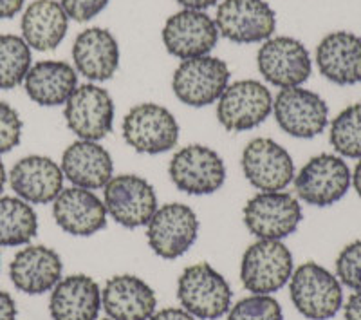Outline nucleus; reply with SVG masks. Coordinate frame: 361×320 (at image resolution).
Masks as SVG:
<instances>
[{
	"label": "nucleus",
	"mask_w": 361,
	"mask_h": 320,
	"mask_svg": "<svg viewBox=\"0 0 361 320\" xmlns=\"http://www.w3.org/2000/svg\"><path fill=\"white\" fill-rule=\"evenodd\" d=\"M353 185H354V190L357 192V196L361 197V160L357 161L356 169H354L353 172Z\"/></svg>",
	"instance_id": "obj_40"
},
{
	"label": "nucleus",
	"mask_w": 361,
	"mask_h": 320,
	"mask_svg": "<svg viewBox=\"0 0 361 320\" xmlns=\"http://www.w3.org/2000/svg\"><path fill=\"white\" fill-rule=\"evenodd\" d=\"M230 85V67L215 57L183 60L172 76L173 95L190 107H206L217 102Z\"/></svg>",
	"instance_id": "obj_8"
},
{
	"label": "nucleus",
	"mask_w": 361,
	"mask_h": 320,
	"mask_svg": "<svg viewBox=\"0 0 361 320\" xmlns=\"http://www.w3.org/2000/svg\"><path fill=\"white\" fill-rule=\"evenodd\" d=\"M102 306L111 320H148L156 313V293L135 275H116L102 290Z\"/></svg>",
	"instance_id": "obj_24"
},
{
	"label": "nucleus",
	"mask_w": 361,
	"mask_h": 320,
	"mask_svg": "<svg viewBox=\"0 0 361 320\" xmlns=\"http://www.w3.org/2000/svg\"><path fill=\"white\" fill-rule=\"evenodd\" d=\"M63 116L69 131L78 136V140L99 141L112 131L114 102L107 89L83 83L67 100Z\"/></svg>",
	"instance_id": "obj_14"
},
{
	"label": "nucleus",
	"mask_w": 361,
	"mask_h": 320,
	"mask_svg": "<svg viewBox=\"0 0 361 320\" xmlns=\"http://www.w3.org/2000/svg\"><path fill=\"white\" fill-rule=\"evenodd\" d=\"M219 35L235 44L269 40L276 15L266 0H222L215 15Z\"/></svg>",
	"instance_id": "obj_13"
},
{
	"label": "nucleus",
	"mask_w": 361,
	"mask_h": 320,
	"mask_svg": "<svg viewBox=\"0 0 361 320\" xmlns=\"http://www.w3.org/2000/svg\"><path fill=\"white\" fill-rule=\"evenodd\" d=\"M105 320H111V319H105Z\"/></svg>",
	"instance_id": "obj_42"
},
{
	"label": "nucleus",
	"mask_w": 361,
	"mask_h": 320,
	"mask_svg": "<svg viewBox=\"0 0 361 320\" xmlns=\"http://www.w3.org/2000/svg\"><path fill=\"white\" fill-rule=\"evenodd\" d=\"M199 235V219L188 205L170 203L154 213L147 225L148 247L161 259H179L185 255Z\"/></svg>",
	"instance_id": "obj_12"
},
{
	"label": "nucleus",
	"mask_w": 361,
	"mask_h": 320,
	"mask_svg": "<svg viewBox=\"0 0 361 320\" xmlns=\"http://www.w3.org/2000/svg\"><path fill=\"white\" fill-rule=\"evenodd\" d=\"M38 234L37 212L20 197L0 196V247H24Z\"/></svg>",
	"instance_id": "obj_28"
},
{
	"label": "nucleus",
	"mask_w": 361,
	"mask_h": 320,
	"mask_svg": "<svg viewBox=\"0 0 361 320\" xmlns=\"http://www.w3.org/2000/svg\"><path fill=\"white\" fill-rule=\"evenodd\" d=\"M329 141L340 158L361 160V103L349 105L333 119Z\"/></svg>",
	"instance_id": "obj_30"
},
{
	"label": "nucleus",
	"mask_w": 361,
	"mask_h": 320,
	"mask_svg": "<svg viewBox=\"0 0 361 320\" xmlns=\"http://www.w3.org/2000/svg\"><path fill=\"white\" fill-rule=\"evenodd\" d=\"M257 67L267 83L280 89L300 87L312 73L307 47L291 37H276L264 42L257 53Z\"/></svg>",
	"instance_id": "obj_15"
},
{
	"label": "nucleus",
	"mask_w": 361,
	"mask_h": 320,
	"mask_svg": "<svg viewBox=\"0 0 361 320\" xmlns=\"http://www.w3.org/2000/svg\"><path fill=\"white\" fill-rule=\"evenodd\" d=\"M289 293L300 315L309 320L333 319L343 308V290L338 277L312 261L293 270Z\"/></svg>",
	"instance_id": "obj_1"
},
{
	"label": "nucleus",
	"mask_w": 361,
	"mask_h": 320,
	"mask_svg": "<svg viewBox=\"0 0 361 320\" xmlns=\"http://www.w3.org/2000/svg\"><path fill=\"white\" fill-rule=\"evenodd\" d=\"M273 112V96L257 80H240L226 87L217 100L219 124L230 132H244L259 127Z\"/></svg>",
	"instance_id": "obj_9"
},
{
	"label": "nucleus",
	"mask_w": 361,
	"mask_h": 320,
	"mask_svg": "<svg viewBox=\"0 0 361 320\" xmlns=\"http://www.w3.org/2000/svg\"><path fill=\"white\" fill-rule=\"evenodd\" d=\"M240 165L250 185L260 192L286 190L295 179L291 154L271 138L251 140L244 147Z\"/></svg>",
	"instance_id": "obj_16"
},
{
	"label": "nucleus",
	"mask_w": 361,
	"mask_h": 320,
	"mask_svg": "<svg viewBox=\"0 0 361 320\" xmlns=\"http://www.w3.org/2000/svg\"><path fill=\"white\" fill-rule=\"evenodd\" d=\"M6 183H8V172H6L4 161L0 160V196H2V192H4Z\"/></svg>",
	"instance_id": "obj_41"
},
{
	"label": "nucleus",
	"mask_w": 361,
	"mask_h": 320,
	"mask_svg": "<svg viewBox=\"0 0 361 320\" xmlns=\"http://www.w3.org/2000/svg\"><path fill=\"white\" fill-rule=\"evenodd\" d=\"M293 275V254L282 241L260 239L240 261V280L253 295H271L282 290Z\"/></svg>",
	"instance_id": "obj_3"
},
{
	"label": "nucleus",
	"mask_w": 361,
	"mask_h": 320,
	"mask_svg": "<svg viewBox=\"0 0 361 320\" xmlns=\"http://www.w3.org/2000/svg\"><path fill=\"white\" fill-rule=\"evenodd\" d=\"M56 225L66 234L90 237L107 226V208L92 190L69 186L53 201Z\"/></svg>",
	"instance_id": "obj_19"
},
{
	"label": "nucleus",
	"mask_w": 361,
	"mask_h": 320,
	"mask_svg": "<svg viewBox=\"0 0 361 320\" xmlns=\"http://www.w3.org/2000/svg\"><path fill=\"white\" fill-rule=\"evenodd\" d=\"M62 259L53 248L29 244L17 251L9 264V277L18 292L42 295L51 292L62 279Z\"/></svg>",
	"instance_id": "obj_20"
},
{
	"label": "nucleus",
	"mask_w": 361,
	"mask_h": 320,
	"mask_svg": "<svg viewBox=\"0 0 361 320\" xmlns=\"http://www.w3.org/2000/svg\"><path fill=\"white\" fill-rule=\"evenodd\" d=\"M244 225L259 239L282 241L295 234L302 221V205L293 194L259 192L244 206Z\"/></svg>",
	"instance_id": "obj_7"
},
{
	"label": "nucleus",
	"mask_w": 361,
	"mask_h": 320,
	"mask_svg": "<svg viewBox=\"0 0 361 320\" xmlns=\"http://www.w3.org/2000/svg\"><path fill=\"white\" fill-rule=\"evenodd\" d=\"M102 309V290L89 275H69L60 279L49 299L53 320H98Z\"/></svg>",
	"instance_id": "obj_25"
},
{
	"label": "nucleus",
	"mask_w": 361,
	"mask_h": 320,
	"mask_svg": "<svg viewBox=\"0 0 361 320\" xmlns=\"http://www.w3.org/2000/svg\"><path fill=\"white\" fill-rule=\"evenodd\" d=\"M123 138L140 154H163L179 141V124L172 112L157 103H140L123 118Z\"/></svg>",
	"instance_id": "obj_5"
},
{
	"label": "nucleus",
	"mask_w": 361,
	"mask_h": 320,
	"mask_svg": "<svg viewBox=\"0 0 361 320\" xmlns=\"http://www.w3.org/2000/svg\"><path fill=\"white\" fill-rule=\"evenodd\" d=\"M228 320H283V313L271 295H251L231 306Z\"/></svg>",
	"instance_id": "obj_31"
},
{
	"label": "nucleus",
	"mask_w": 361,
	"mask_h": 320,
	"mask_svg": "<svg viewBox=\"0 0 361 320\" xmlns=\"http://www.w3.org/2000/svg\"><path fill=\"white\" fill-rule=\"evenodd\" d=\"M0 320H17V304L8 292L0 290Z\"/></svg>",
	"instance_id": "obj_35"
},
{
	"label": "nucleus",
	"mask_w": 361,
	"mask_h": 320,
	"mask_svg": "<svg viewBox=\"0 0 361 320\" xmlns=\"http://www.w3.org/2000/svg\"><path fill=\"white\" fill-rule=\"evenodd\" d=\"M316 66L329 82L356 85L361 82V37L334 31L316 47Z\"/></svg>",
	"instance_id": "obj_22"
},
{
	"label": "nucleus",
	"mask_w": 361,
	"mask_h": 320,
	"mask_svg": "<svg viewBox=\"0 0 361 320\" xmlns=\"http://www.w3.org/2000/svg\"><path fill=\"white\" fill-rule=\"evenodd\" d=\"M22 124L18 112L0 100V154L11 152L22 140Z\"/></svg>",
	"instance_id": "obj_33"
},
{
	"label": "nucleus",
	"mask_w": 361,
	"mask_h": 320,
	"mask_svg": "<svg viewBox=\"0 0 361 320\" xmlns=\"http://www.w3.org/2000/svg\"><path fill=\"white\" fill-rule=\"evenodd\" d=\"M177 4L183 6L185 9H195V11H204L212 6L219 4L221 0H176Z\"/></svg>",
	"instance_id": "obj_39"
},
{
	"label": "nucleus",
	"mask_w": 361,
	"mask_h": 320,
	"mask_svg": "<svg viewBox=\"0 0 361 320\" xmlns=\"http://www.w3.org/2000/svg\"><path fill=\"white\" fill-rule=\"evenodd\" d=\"M63 172L60 165L47 156H25L13 165L8 174L9 186L17 197L29 205L53 203L63 190Z\"/></svg>",
	"instance_id": "obj_18"
},
{
	"label": "nucleus",
	"mask_w": 361,
	"mask_h": 320,
	"mask_svg": "<svg viewBox=\"0 0 361 320\" xmlns=\"http://www.w3.org/2000/svg\"><path fill=\"white\" fill-rule=\"evenodd\" d=\"M177 299L193 319L219 320L231 308V288L215 268L197 263L180 273Z\"/></svg>",
	"instance_id": "obj_2"
},
{
	"label": "nucleus",
	"mask_w": 361,
	"mask_h": 320,
	"mask_svg": "<svg viewBox=\"0 0 361 320\" xmlns=\"http://www.w3.org/2000/svg\"><path fill=\"white\" fill-rule=\"evenodd\" d=\"M148 320H195L186 309L183 308H166L156 312Z\"/></svg>",
	"instance_id": "obj_37"
},
{
	"label": "nucleus",
	"mask_w": 361,
	"mask_h": 320,
	"mask_svg": "<svg viewBox=\"0 0 361 320\" xmlns=\"http://www.w3.org/2000/svg\"><path fill=\"white\" fill-rule=\"evenodd\" d=\"M78 87V73L62 60H42L29 69L24 89L42 107L66 105Z\"/></svg>",
	"instance_id": "obj_26"
},
{
	"label": "nucleus",
	"mask_w": 361,
	"mask_h": 320,
	"mask_svg": "<svg viewBox=\"0 0 361 320\" xmlns=\"http://www.w3.org/2000/svg\"><path fill=\"white\" fill-rule=\"evenodd\" d=\"M111 0H60L67 17L76 22L92 20L96 15L107 8Z\"/></svg>",
	"instance_id": "obj_34"
},
{
	"label": "nucleus",
	"mask_w": 361,
	"mask_h": 320,
	"mask_svg": "<svg viewBox=\"0 0 361 320\" xmlns=\"http://www.w3.org/2000/svg\"><path fill=\"white\" fill-rule=\"evenodd\" d=\"M25 0H0V20L17 17L24 8Z\"/></svg>",
	"instance_id": "obj_38"
},
{
	"label": "nucleus",
	"mask_w": 361,
	"mask_h": 320,
	"mask_svg": "<svg viewBox=\"0 0 361 320\" xmlns=\"http://www.w3.org/2000/svg\"><path fill=\"white\" fill-rule=\"evenodd\" d=\"M273 114L286 134L298 140L320 136L329 124V107L320 95L302 87L282 89L273 100Z\"/></svg>",
	"instance_id": "obj_11"
},
{
	"label": "nucleus",
	"mask_w": 361,
	"mask_h": 320,
	"mask_svg": "<svg viewBox=\"0 0 361 320\" xmlns=\"http://www.w3.org/2000/svg\"><path fill=\"white\" fill-rule=\"evenodd\" d=\"M103 205L107 215L130 230L147 226L159 208L154 186L135 174L112 176L103 186Z\"/></svg>",
	"instance_id": "obj_6"
},
{
	"label": "nucleus",
	"mask_w": 361,
	"mask_h": 320,
	"mask_svg": "<svg viewBox=\"0 0 361 320\" xmlns=\"http://www.w3.org/2000/svg\"><path fill=\"white\" fill-rule=\"evenodd\" d=\"M343 316L345 320H361V292L353 293L343 304Z\"/></svg>",
	"instance_id": "obj_36"
},
{
	"label": "nucleus",
	"mask_w": 361,
	"mask_h": 320,
	"mask_svg": "<svg viewBox=\"0 0 361 320\" xmlns=\"http://www.w3.org/2000/svg\"><path fill=\"white\" fill-rule=\"evenodd\" d=\"M293 181L300 201L324 208L343 199L353 185V174L343 158L320 154L311 158Z\"/></svg>",
	"instance_id": "obj_4"
},
{
	"label": "nucleus",
	"mask_w": 361,
	"mask_h": 320,
	"mask_svg": "<svg viewBox=\"0 0 361 320\" xmlns=\"http://www.w3.org/2000/svg\"><path fill=\"white\" fill-rule=\"evenodd\" d=\"M217 24L206 11L183 9L164 22V47L180 60L206 57L217 45Z\"/></svg>",
	"instance_id": "obj_17"
},
{
	"label": "nucleus",
	"mask_w": 361,
	"mask_h": 320,
	"mask_svg": "<svg viewBox=\"0 0 361 320\" xmlns=\"http://www.w3.org/2000/svg\"><path fill=\"white\" fill-rule=\"evenodd\" d=\"M336 277L343 286L361 292V241H354L336 259Z\"/></svg>",
	"instance_id": "obj_32"
},
{
	"label": "nucleus",
	"mask_w": 361,
	"mask_h": 320,
	"mask_svg": "<svg viewBox=\"0 0 361 320\" xmlns=\"http://www.w3.org/2000/svg\"><path fill=\"white\" fill-rule=\"evenodd\" d=\"M20 28L25 44L45 53L62 44L69 29V17L56 0H35L25 8Z\"/></svg>",
	"instance_id": "obj_27"
},
{
	"label": "nucleus",
	"mask_w": 361,
	"mask_h": 320,
	"mask_svg": "<svg viewBox=\"0 0 361 320\" xmlns=\"http://www.w3.org/2000/svg\"><path fill=\"white\" fill-rule=\"evenodd\" d=\"M169 174L180 192L208 196L224 185L226 165L214 148L206 145H188L173 154Z\"/></svg>",
	"instance_id": "obj_10"
},
{
	"label": "nucleus",
	"mask_w": 361,
	"mask_h": 320,
	"mask_svg": "<svg viewBox=\"0 0 361 320\" xmlns=\"http://www.w3.org/2000/svg\"><path fill=\"white\" fill-rule=\"evenodd\" d=\"M60 169L73 186L98 190L112 179L114 163L107 148L98 141L76 140L63 150Z\"/></svg>",
	"instance_id": "obj_21"
},
{
	"label": "nucleus",
	"mask_w": 361,
	"mask_h": 320,
	"mask_svg": "<svg viewBox=\"0 0 361 320\" xmlns=\"http://www.w3.org/2000/svg\"><path fill=\"white\" fill-rule=\"evenodd\" d=\"M76 71L90 82H105L119 67V45L111 31L89 28L76 37L73 45Z\"/></svg>",
	"instance_id": "obj_23"
},
{
	"label": "nucleus",
	"mask_w": 361,
	"mask_h": 320,
	"mask_svg": "<svg viewBox=\"0 0 361 320\" xmlns=\"http://www.w3.org/2000/svg\"><path fill=\"white\" fill-rule=\"evenodd\" d=\"M31 69V47L18 35H0V89L24 83Z\"/></svg>",
	"instance_id": "obj_29"
}]
</instances>
